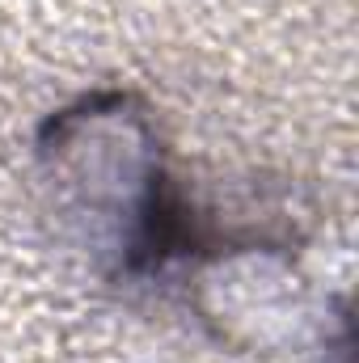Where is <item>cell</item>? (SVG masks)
<instances>
[{"label": "cell", "instance_id": "6da1fadb", "mask_svg": "<svg viewBox=\"0 0 359 363\" xmlns=\"http://www.w3.org/2000/svg\"><path fill=\"white\" fill-rule=\"evenodd\" d=\"M43 186L64 220H72L89 250L127 283H157L178 271L194 207L165 169L153 118L136 97H85L43 127Z\"/></svg>", "mask_w": 359, "mask_h": 363}]
</instances>
